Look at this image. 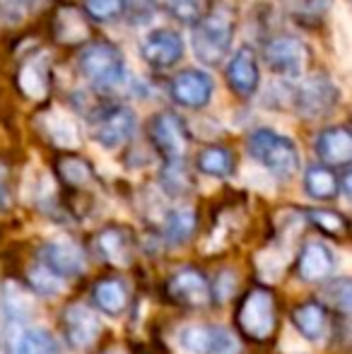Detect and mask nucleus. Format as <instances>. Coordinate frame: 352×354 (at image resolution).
I'll list each match as a JSON object with an SVG mask.
<instances>
[{"label": "nucleus", "mask_w": 352, "mask_h": 354, "mask_svg": "<svg viewBox=\"0 0 352 354\" xmlns=\"http://www.w3.org/2000/svg\"><path fill=\"white\" fill-rule=\"evenodd\" d=\"M205 354H241V345L232 330L222 326H210Z\"/></svg>", "instance_id": "nucleus-32"}, {"label": "nucleus", "mask_w": 352, "mask_h": 354, "mask_svg": "<svg viewBox=\"0 0 352 354\" xmlns=\"http://www.w3.org/2000/svg\"><path fill=\"white\" fill-rule=\"evenodd\" d=\"M292 323L299 330V335L311 342H321L328 335V313L316 301H306L297 306L292 311Z\"/></svg>", "instance_id": "nucleus-21"}, {"label": "nucleus", "mask_w": 352, "mask_h": 354, "mask_svg": "<svg viewBox=\"0 0 352 354\" xmlns=\"http://www.w3.org/2000/svg\"><path fill=\"white\" fill-rule=\"evenodd\" d=\"M53 82V61L51 53L34 51L22 58L15 73V87L29 102H44L51 94Z\"/></svg>", "instance_id": "nucleus-8"}, {"label": "nucleus", "mask_w": 352, "mask_h": 354, "mask_svg": "<svg viewBox=\"0 0 352 354\" xmlns=\"http://www.w3.org/2000/svg\"><path fill=\"white\" fill-rule=\"evenodd\" d=\"M316 157L328 169L348 167L352 159V133L348 126H328L314 140Z\"/></svg>", "instance_id": "nucleus-17"}, {"label": "nucleus", "mask_w": 352, "mask_h": 354, "mask_svg": "<svg viewBox=\"0 0 352 354\" xmlns=\"http://www.w3.org/2000/svg\"><path fill=\"white\" fill-rule=\"evenodd\" d=\"M39 123H41V133L56 147L75 149L80 145V128L71 113L61 111V109H48L39 116Z\"/></svg>", "instance_id": "nucleus-20"}, {"label": "nucleus", "mask_w": 352, "mask_h": 354, "mask_svg": "<svg viewBox=\"0 0 352 354\" xmlns=\"http://www.w3.org/2000/svg\"><path fill=\"white\" fill-rule=\"evenodd\" d=\"M102 354H128V352L121 350V347H111V350H106V352H102Z\"/></svg>", "instance_id": "nucleus-38"}, {"label": "nucleus", "mask_w": 352, "mask_h": 354, "mask_svg": "<svg viewBox=\"0 0 352 354\" xmlns=\"http://www.w3.org/2000/svg\"><path fill=\"white\" fill-rule=\"evenodd\" d=\"M207 333H210V326H203V323H191V326H183L181 330H178L176 342L186 354H205Z\"/></svg>", "instance_id": "nucleus-31"}, {"label": "nucleus", "mask_w": 352, "mask_h": 354, "mask_svg": "<svg viewBox=\"0 0 352 354\" xmlns=\"http://www.w3.org/2000/svg\"><path fill=\"white\" fill-rule=\"evenodd\" d=\"M56 171H58V178H61L66 186H73V188H85L94 178L92 164H89L87 159L77 157V154H66V157L58 159Z\"/></svg>", "instance_id": "nucleus-28"}, {"label": "nucleus", "mask_w": 352, "mask_h": 354, "mask_svg": "<svg viewBox=\"0 0 352 354\" xmlns=\"http://www.w3.org/2000/svg\"><path fill=\"white\" fill-rule=\"evenodd\" d=\"M99 318L82 304H71L61 313V330L73 350H85L99 337Z\"/></svg>", "instance_id": "nucleus-15"}, {"label": "nucleus", "mask_w": 352, "mask_h": 354, "mask_svg": "<svg viewBox=\"0 0 352 354\" xmlns=\"http://www.w3.org/2000/svg\"><path fill=\"white\" fill-rule=\"evenodd\" d=\"M92 299L97 308L106 316H121L128 306V287L116 277L99 280L92 289Z\"/></svg>", "instance_id": "nucleus-24"}, {"label": "nucleus", "mask_w": 352, "mask_h": 354, "mask_svg": "<svg viewBox=\"0 0 352 354\" xmlns=\"http://www.w3.org/2000/svg\"><path fill=\"white\" fill-rule=\"evenodd\" d=\"M340 104V89L326 73H311L299 80L297 87H292L290 106L302 118H326L335 111Z\"/></svg>", "instance_id": "nucleus-4"}, {"label": "nucleus", "mask_w": 352, "mask_h": 354, "mask_svg": "<svg viewBox=\"0 0 352 354\" xmlns=\"http://www.w3.org/2000/svg\"><path fill=\"white\" fill-rule=\"evenodd\" d=\"M77 71L94 92H113L126 82V58L113 41L94 39L77 53Z\"/></svg>", "instance_id": "nucleus-2"}, {"label": "nucleus", "mask_w": 352, "mask_h": 354, "mask_svg": "<svg viewBox=\"0 0 352 354\" xmlns=\"http://www.w3.org/2000/svg\"><path fill=\"white\" fill-rule=\"evenodd\" d=\"M326 294H328L331 304H333L335 308H338L340 313H348L350 311V297H352V284L348 277H338V280H333L328 284V289H326Z\"/></svg>", "instance_id": "nucleus-35"}, {"label": "nucleus", "mask_w": 352, "mask_h": 354, "mask_svg": "<svg viewBox=\"0 0 352 354\" xmlns=\"http://www.w3.org/2000/svg\"><path fill=\"white\" fill-rule=\"evenodd\" d=\"M51 34H53V41L61 44V46H68V48L80 46L82 48L89 41L92 27H89V19L85 17L82 8L66 3L53 12Z\"/></svg>", "instance_id": "nucleus-14"}, {"label": "nucleus", "mask_w": 352, "mask_h": 354, "mask_svg": "<svg viewBox=\"0 0 352 354\" xmlns=\"http://www.w3.org/2000/svg\"><path fill=\"white\" fill-rule=\"evenodd\" d=\"M234 275L232 272H222V275H217V282H215V299H220V301H225V299L232 297V292H234Z\"/></svg>", "instance_id": "nucleus-36"}, {"label": "nucleus", "mask_w": 352, "mask_h": 354, "mask_svg": "<svg viewBox=\"0 0 352 354\" xmlns=\"http://www.w3.org/2000/svg\"><path fill=\"white\" fill-rule=\"evenodd\" d=\"M29 284H32L34 292L44 294V297H58L66 289V280L58 277L53 270H48L46 266H41V263L29 268Z\"/></svg>", "instance_id": "nucleus-30"}, {"label": "nucleus", "mask_w": 352, "mask_h": 354, "mask_svg": "<svg viewBox=\"0 0 352 354\" xmlns=\"http://www.w3.org/2000/svg\"><path fill=\"white\" fill-rule=\"evenodd\" d=\"M97 251L111 266H128L131 263V239L121 227H106L97 236Z\"/></svg>", "instance_id": "nucleus-25"}, {"label": "nucleus", "mask_w": 352, "mask_h": 354, "mask_svg": "<svg viewBox=\"0 0 352 354\" xmlns=\"http://www.w3.org/2000/svg\"><path fill=\"white\" fill-rule=\"evenodd\" d=\"M309 219L316 224V227L324 229V232H328V234H345V229H348V222H345L343 214H338L333 210H311Z\"/></svg>", "instance_id": "nucleus-34"}, {"label": "nucleus", "mask_w": 352, "mask_h": 354, "mask_svg": "<svg viewBox=\"0 0 352 354\" xmlns=\"http://www.w3.org/2000/svg\"><path fill=\"white\" fill-rule=\"evenodd\" d=\"M196 227H198L196 210L188 205L174 207V210H169L165 217V236H167V241L174 243V246L186 243L188 239L196 234Z\"/></svg>", "instance_id": "nucleus-26"}, {"label": "nucleus", "mask_w": 352, "mask_h": 354, "mask_svg": "<svg viewBox=\"0 0 352 354\" xmlns=\"http://www.w3.org/2000/svg\"><path fill=\"white\" fill-rule=\"evenodd\" d=\"M304 193L311 201L328 203L338 198L340 193V178L333 169L324 167V164H311L304 171Z\"/></svg>", "instance_id": "nucleus-22"}, {"label": "nucleus", "mask_w": 352, "mask_h": 354, "mask_svg": "<svg viewBox=\"0 0 352 354\" xmlns=\"http://www.w3.org/2000/svg\"><path fill=\"white\" fill-rule=\"evenodd\" d=\"M237 32V17L230 5H215L193 24L191 48L196 61L203 66L215 68L232 53Z\"/></svg>", "instance_id": "nucleus-1"}, {"label": "nucleus", "mask_w": 352, "mask_h": 354, "mask_svg": "<svg viewBox=\"0 0 352 354\" xmlns=\"http://www.w3.org/2000/svg\"><path fill=\"white\" fill-rule=\"evenodd\" d=\"M39 263L53 270L58 277L68 280V277H75L85 270V253L71 239H53V241L44 243Z\"/></svg>", "instance_id": "nucleus-16"}, {"label": "nucleus", "mask_w": 352, "mask_h": 354, "mask_svg": "<svg viewBox=\"0 0 352 354\" xmlns=\"http://www.w3.org/2000/svg\"><path fill=\"white\" fill-rule=\"evenodd\" d=\"M138 51L152 71H169V68L178 66V61L183 58L186 44H183L181 34L174 32V29L160 27L142 37Z\"/></svg>", "instance_id": "nucleus-10"}, {"label": "nucleus", "mask_w": 352, "mask_h": 354, "mask_svg": "<svg viewBox=\"0 0 352 354\" xmlns=\"http://www.w3.org/2000/svg\"><path fill=\"white\" fill-rule=\"evenodd\" d=\"M147 138L152 147L165 157V162L172 159H183L191 145V133L188 126L178 113L174 111H160L147 121Z\"/></svg>", "instance_id": "nucleus-7"}, {"label": "nucleus", "mask_w": 352, "mask_h": 354, "mask_svg": "<svg viewBox=\"0 0 352 354\" xmlns=\"http://www.w3.org/2000/svg\"><path fill=\"white\" fill-rule=\"evenodd\" d=\"M169 12L178 22L196 24L198 19L207 12V3L205 0H174V3L169 5Z\"/></svg>", "instance_id": "nucleus-33"}, {"label": "nucleus", "mask_w": 352, "mask_h": 354, "mask_svg": "<svg viewBox=\"0 0 352 354\" xmlns=\"http://www.w3.org/2000/svg\"><path fill=\"white\" fill-rule=\"evenodd\" d=\"M167 289L176 301L186 304V306H205L212 297L210 282L196 268H183V270L174 272Z\"/></svg>", "instance_id": "nucleus-18"}, {"label": "nucleus", "mask_w": 352, "mask_h": 354, "mask_svg": "<svg viewBox=\"0 0 352 354\" xmlns=\"http://www.w3.org/2000/svg\"><path fill=\"white\" fill-rule=\"evenodd\" d=\"M225 80L239 99L256 97V92L261 87V68H259V56H256V51L249 44L239 46L230 56L225 68Z\"/></svg>", "instance_id": "nucleus-12"}, {"label": "nucleus", "mask_w": 352, "mask_h": 354, "mask_svg": "<svg viewBox=\"0 0 352 354\" xmlns=\"http://www.w3.org/2000/svg\"><path fill=\"white\" fill-rule=\"evenodd\" d=\"M138 128V116L131 106L123 104H106L99 106L89 118V131L97 145L104 149H118L131 142Z\"/></svg>", "instance_id": "nucleus-6"}, {"label": "nucleus", "mask_w": 352, "mask_h": 354, "mask_svg": "<svg viewBox=\"0 0 352 354\" xmlns=\"http://www.w3.org/2000/svg\"><path fill=\"white\" fill-rule=\"evenodd\" d=\"M246 149L251 159L259 162L270 176L280 181H290L302 167L299 147L292 138L272 131V128H256L246 138Z\"/></svg>", "instance_id": "nucleus-3"}, {"label": "nucleus", "mask_w": 352, "mask_h": 354, "mask_svg": "<svg viewBox=\"0 0 352 354\" xmlns=\"http://www.w3.org/2000/svg\"><path fill=\"white\" fill-rule=\"evenodd\" d=\"M335 270H338V258L328 243L319 241V239L304 243V248L299 251V261H297V275L302 280L319 284L333 277Z\"/></svg>", "instance_id": "nucleus-13"}, {"label": "nucleus", "mask_w": 352, "mask_h": 354, "mask_svg": "<svg viewBox=\"0 0 352 354\" xmlns=\"http://www.w3.org/2000/svg\"><path fill=\"white\" fill-rule=\"evenodd\" d=\"M5 350L8 354H61V345L44 328L24 326L5 333Z\"/></svg>", "instance_id": "nucleus-19"}, {"label": "nucleus", "mask_w": 352, "mask_h": 354, "mask_svg": "<svg viewBox=\"0 0 352 354\" xmlns=\"http://www.w3.org/2000/svg\"><path fill=\"white\" fill-rule=\"evenodd\" d=\"M239 328L251 340H268L275 330V299L268 289L246 294L239 308Z\"/></svg>", "instance_id": "nucleus-9"}, {"label": "nucleus", "mask_w": 352, "mask_h": 354, "mask_svg": "<svg viewBox=\"0 0 352 354\" xmlns=\"http://www.w3.org/2000/svg\"><path fill=\"white\" fill-rule=\"evenodd\" d=\"M128 0H82V12L99 24H111L126 15Z\"/></svg>", "instance_id": "nucleus-29"}, {"label": "nucleus", "mask_w": 352, "mask_h": 354, "mask_svg": "<svg viewBox=\"0 0 352 354\" xmlns=\"http://www.w3.org/2000/svg\"><path fill=\"white\" fill-rule=\"evenodd\" d=\"M10 207V178H8V167L0 164V210Z\"/></svg>", "instance_id": "nucleus-37"}, {"label": "nucleus", "mask_w": 352, "mask_h": 354, "mask_svg": "<svg viewBox=\"0 0 352 354\" xmlns=\"http://www.w3.org/2000/svg\"><path fill=\"white\" fill-rule=\"evenodd\" d=\"M160 186H162V191L172 198H181L191 191L193 178H191V171H188V167H186V159H172V162L162 164Z\"/></svg>", "instance_id": "nucleus-27"}, {"label": "nucleus", "mask_w": 352, "mask_h": 354, "mask_svg": "<svg viewBox=\"0 0 352 354\" xmlns=\"http://www.w3.org/2000/svg\"><path fill=\"white\" fill-rule=\"evenodd\" d=\"M237 169L234 154L225 145H207L196 157V171L210 178H230Z\"/></svg>", "instance_id": "nucleus-23"}, {"label": "nucleus", "mask_w": 352, "mask_h": 354, "mask_svg": "<svg viewBox=\"0 0 352 354\" xmlns=\"http://www.w3.org/2000/svg\"><path fill=\"white\" fill-rule=\"evenodd\" d=\"M169 97L176 106L201 111L215 97V82H212V77L205 71L188 68V71L176 73L169 80Z\"/></svg>", "instance_id": "nucleus-11"}, {"label": "nucleus", "mask_w": 352, "mask_h": 354, "mask_svg": "<svg viewBox=\"0 0 352 354\" xmlns=\"http://www.w3.org/2000/svg\"><path fill=\"white\" fill-rule=\"evenodd\" d=\"M263 61L272 75L285 80H302L309 71L311 48L295 34H277L263 46Z\"/></svg>", "instance_id": "nucleus-5"}]
</instances>
